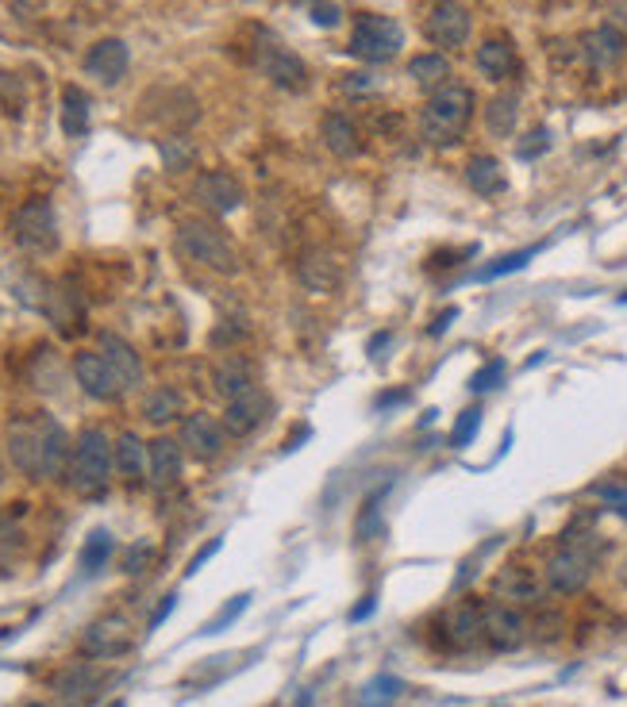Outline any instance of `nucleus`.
Returning <instances> with one entry per match:
<instances>
[{
  "mask_svg": "<svg viewBox=\"0 0 627 707\" xmlns=\"http://www.w3.org/2000/svg\"><path fill=\"white\" fill-rule=\"evenodd\" d=\"M70 454H74L70 435L51 415H27V419L8 423V458L24 477L58 481V477H66Z\"/></svg>",
  "mask_w": 627,
  "mask_h": 707,
  "instance_id": "nucleus-1",
  "label": "nucleus"
},
{
  "mask_svg": "<svg viewBox=\"0 0 627 707\" xmlns=\"http://www.w3.org/2000/svg\"><path fill=\"white\" fill-rule=\"evenodd\" d=\"M470 120H474V93L458 81H447L443 89H435L427 97L424 112H420V135L431 147H447V143L462 139Z\"/></svg>",
  "mask_w": 627,
  "mask_h": 707,
  "instance_id": "nucleus-2",
  "label": "nucleus"
},
{
  "mask_svg": "<svg viewBox=\"0 0 627 707\" xmlns=\"http://www.w3.org/2000/svg\"><path fill=\"white\" fill-rule=\"evenodd\" d=\"M597 558H601L597 535H566L562 546L547 561V585L554 592H562V596H574V592H581V588L589 585Z\"/></svg>",
  "mask_w": 627,
  "mask_h": 707,
  "instance_id": "nucleus-3",
  "label": "nucleus"
},
{
  "mask_svg": "<svg viewBox=\"0 0 627 707\" xmlns=\"http://www.w3.org/2000/svg\"><path fill=\"white\" fill-rule=\"evenodd\" d=\"M108 473H112L108 435L101 427H85L74 442V454H70V465H66V481L81 496H97L108 485Z\"/></svg>",
  "mask_w": 627,
  "mask_h": 707,
  "instance_id": "nucleus-4",
  "label": "nucleus"
},
{
  "mask_svg": "<svg viewBox=\"0 0 627 707\" xmlns=\"http://www.w3.org/2000/svg\"><path fill=\"white\" fill-rule=\"evenodd\" d=\"M177 250L189 258V262H201V266L216 269V273H239V254L235 246L227 243V235L220 227L204 220H185L177 227Z\"/></svg>",
  "mask_w": 627,
  "mask_h": 707,
  "instance_id": "nucleus-5",
  "label": "nucleus"
},
{
  "mask_svg": "<svg viewBox=\"0 0 627 707\" xmlns=\"http://www.w3.org/2000/svg\"><path fill=\"white\" fill-rule=\"evenodd\" d=\"M404 47V31L397 20L389 16H362L354 24L351 35V54L358 62H370V66H381V62H393Z\"/></svg>",
  "mask_w": 627,
  "mask_h": 707,
  "instance_id": "nucleus-6",
  "label": "nucleus"
},
{
  "mask_svg": "<svg viewBox=\"0 0 627 707\" xmlns=\"http://www.w3.org/2000/svg\"><path fill=\"white\" fill-rule=\"evenodd\" d=\"M12 239L24 246V250H35V254L54 250L58 246V220H54L51 200L35 196V200L20 204L16 216H12Z\"/></svg>",
  "mask_w": 627,
  "mask_h": 707,
  "instance_id": "nucleus-7",
  "label": "nucleus"
},
{
  "mask_svg": "<svg viewBox=\"0 0 627 707\" xmlns=\"http://www.w3.org/2000/svg\"><path fill=\"white\" fill-rule=\"evenodd\" d=\"M131 646H135V634H131V623H127L124 615H101L81 634V658L108 661L127 654Z\"/></svg>",
  "mask_w": 627,
  "mask_h": 707,
  "instance_id": "nucleus-8",
  "label": "nucleus"
},
{
  "mask_svg": "<svg viewBox=\"0 0 627 707\" xmlns=\"http://www.w3.org/2000/svg\"><path fill=\"white\" fill-rule=\"evenodd\" d=\"M470 12H466V4H458V0H435L431 8H427V20H424V35L435 43V47L443 50H454L462 47L466 39H470Z\"/></svg>",
  "mask_w": 627,
  "mask_h": 707,
  "instance_id": "nucleus-9",
  "label": "nucleus"
},
{
  "mask_svg": "<svg viewBox=\"0 0 627 707\" xmlns=\"http://www.w3.org/2000/svg\"><path fill=\"white\" fill-rule=\"evenodd\" d=\"M224 442H227V431L216 415L193 412L181 419V446H185L197 462H216V458L224 454Z\"/></svg>",
  "mask_w": 627,
  "mask_h": 707,
  "instance_id": "nucleus-10",
  "label": "nucleus"
},
{
  "mask_svg": "<svg viewBox=\"0 0 627 707\" xmlns=\"http://www.w3.org/2000/svg\"><path fill=\"white\" fill-rule=\"evenodd\" d=\"M481 638H485V604H477L474 596L451 604L443 615V642L451 650H474Z\"/></svg>",
  "mask_w": 627,
  "mask_h": 707,
  "instance_id": "nucleus-11",
  "label": "nucleus"
},
{
  "mask_svg": "<svg viewBox=\"0 0 627 707\" xmlns=\"http://www.w3.org/2000/svg\"><path fill=\"white\" fill-rule=\"evenodd\" d=\"M485 642L501 654H512L527 642V619L512 604H485Z\"/></svg>",
  "mask_w": 627,
  "mask_h": 707,
  "instance_id": "nucleus-12",
  "label": "nucleus"
},
{
  "mask_svg": "<svg viewBox=\"0 0 627 707\" xmlns=\"http://www.w3.org/2000/svg\"><path fill=\"white\" fill-rule=\"evenodd\" d=\"M74 377L93 400H120L127 392L120 373L104 362V354H93V350H81L74 358Z\"/></svg>",
  "mask_w": 627,
  "mask_h": 707,
  "instance_id": "nucleus-13",
  "label": "nucleus"
},
{
  "mask_svg": "<svg viewBox=\"0 0 627 707\" xmlns=\"http://www.w3.org/2000/svg\"><path fill=\"white\" fill-rule=\"evenodd\" d=\"M258 70L270 77L277 89H289V93H297V89L308 85V66H304L293 50H285L281 43H274V39L258 47Z\"/></svg>",
  "mask_w": 627,
  "mask_h": 707,
  "instance_id": "nucleus-14",
  "label": "nucleus"
},
{
  "mask_svg": "<svg viewBox=\"0 0 627 707\" xmlns=\"http://www.w3.org/2000/svg\"><path fill=\"white\" fill-rule=\"evenodd\" d=\"M193 196L201 200L208 212H216V216H227V212H235V208H243V185L224 170H208L197 177V185H193Z\"/></svg>",
  "mask_w": 627,
  "mask_h": 707,
  "instance_id": "nucleus-15",
  "label": "nucleus"
},
{
  "mask_svg": "<svg viewBox=\"0 0 627 707\" xmlns=\"http://www.w3.org/2000/svg\"><path fill=\"white\" fill-rule=\"evenodd\" d=\"M624 50H627L624 31H616L612 24L593 27V31H585V35H581V58H585V66H589L593 74L612 70V66L624 58Z\"/></svg>",
  "mask_w": 627,
  "mask_h": 707,
  "instance_id": "nucleus-16",
  "label": "nucleus"
},
{
  "mask_svg": "<svg viewBox=\"0 0 627 707\" xmlns=\"http://www.w3.org/2000/svg\"><path fill=\"white\" fill-rule=\"evenodd\" d=\"M297 281H301L308 293L316 296H327L339 289V281H343V266H339V258L335 254H327V250H304L301 262H297Z\"/></svg>",
  "mask_w": 627,
  "mask_h": 707,
  "instance_id": "nucleus-17",
  "label": "nucleus"
},
{
  "mask_svg": "<svg viewBox=\"0 0 627 707\" xmlns=\"http://www.w3.org/2000/svg\"><path fill=\"white\" fill-rule=\"evenodd\" d=\"M266 415H270V396L262 389L247 392V396H235V400H227V412H224V431L227 435H235V439H247L251 431H258L262 423H266Z\"/></svg>",
  "mask_w": 627,
  "mask_h": 707,
  "instance_id": "nucleus-18",
  "label": "nucleus"
},
{
  "mask_svg": "<svg viewBox=\"0 0 627 707\" xmlns=\"http://www.w3.org/2000/svg\"><path fill=\"white\" fill-rule=\"evenodd\" d=\"M127 66H131V54H127L124 39H101L85 54V74L97 77L101 85H120Z\"/></svg>",
  "mask_w": 627,
  "mask_h": 707,
  "instance_id": "nucleus-19",
  "label": "nucleus"
},
{
  "mask_svg": "<svg viewBox=\"0 0 627 707\" xmlns=\"http://www.w3.org/2000/svg\"><path fill=\"white\" fill-rule=\"evenodd\" d=\"M212 389L220 392L224 400L247 396V392L258 389V369H254V362L243 358V354H224V358L212 366Z\"/></svg>",
  "mask_w": 627,
  "mask_h": 707,
  "instance_id": "nucleus-20",
  "label": "nucleus"
},
{
  "mask_svg": "<svg viewBox=\"0 0 627 707\" xmlns=\"http://www.w3.org/2000/svg\"><path fill=\"white\" fill-rule=\"evenodd\" d=\"M51 688L58 692V700L66 707H85L97 696V688H101V673H97L89 661H74V665H66V669L54 677Z\"/></svg>",
  "mask_w": 627,
  "mask_h": 707,
  "instance_id": "nucleus-21",
  "label": "nucleus"
},
{
  "mask_svg": "<svg viewBox=\"0 0 627 707\" xmlns=\"http://www.w3.org/2000/svg\"><path fill=\"white\" fill-rule=\"evenodd\" d=\"M539 577L524 569V565H504L501 573L493 577V596L501 600V604H512V608H531V604H539Z\"/></svg>",
  "mask_w": 627,
  "mask_h": 707,
  "instance_id": "nucleus-22",
  "label": "nucleus"
},
{
  "mask_svg": "<svg viewBox=\"0 0 627 707\" xmlns=\"http://www.w3.org/2000/svg\"><path fill=\"white\" fill-rule=\"evenodd\" d=\"M101 354H104V362L120 373V381H124L127 389H135V385L143 381V362H139V354H135L131 342H124L120 335H112V331H104Z\"/></svg>",
  "mask_w": 627,
  "mask_h": 707,
  "instance_id": "nucleus-23",
  "label": "nucleus"
},
{
  "mask_svg": "<svg viewBox=\"0 0 627 707\" xmlns=\"http://www.w3.org/2000/svg\"><path fill=\"white\" fill-rule=\"evenodd\" d=\"M147 465H151V481L158 488L174 485L177 477H181V442L174 439H154L147 446Z\"/></svg>",
  "mask_w": 627,
  "mask_h": 707,
  "instance_id": "nucleus-24",
  "label": "nucleus"
},
{
  "mask_svg": "<svg viewBox=\"0 0 627 707\" xmlns=\"http://www.w3.org/2000/svg\"><path fill=\"white\" fill-rule=\"evenodd\" d=\"M320 135H324V147L331 150L335 158H354V154H358V127L351 123V116H343V112L324 116Z\"/></svg>",
  "mask_w": 627,
  "mask_h": 707,
  "instance_id": "nucleus-25",
  "label": "nucleus"
},
{
  "mask_svg": "<svg viewBox=\"0 0 627 707\" xmlns=\"http://www.w3.org/2000/svg\"><path fill=\"white\" fill-rule=\"evenodd\" d=\"M466 185L481 196H501L508 189V177H504L497 158L477 154V158H470V166H466Z\"/></svg>",
  "mask_w": 627,
  "mask_h": 707,
  "instance_id": "nucleus-26",
  "label": "nucleus"
},
{
  "mask_svg": "<svg viewBox=\"0 0 627 707\" xmlns=\"http://www.w3.org/2000/svg\"><path fill=\"white\" fill-rule=\"evenodd\" d=\"M477 70L489 77V81L512 77V70H516V50H512V43H504V39H485V43L477 47Z\"/></svg>",
  "mask_w": 627,
  "mask_h": 707,
  "instance_id": "nucleus-27",
  "label": "nucleus"
},
{
  "mask_svg": "<svg viewBox=\"0 0 627 707\" xmlns=\"http://www.w3.org/2000/svg\"><path fill=\"white\" fill-rule=\"evenodd\" d=\"M408 77H412L424 93H435V89H443V85L451 81V62H447L443 54H416V58L408 62Z\"/></svg>",
  "mask_w": 627,
  "mask_h": 707,
  "instance_id": "nucleus-28",
  "label": "nucleus"
},
{
  "mask_svg": "<svg viewBox=\"0 0 627 707\" xmlns=\"http://www.w3.org/2000/svg\"><path fill=\"white\" fill-rule=\"evenodd\" d=\"M181 412H185V400H181V392L170 389V385H158V389H151L147 400H143V415H147V423H154V427L174 423Z\"/></svg>",
  "mask_w": 627,
  "mask_h": 707,
  "instance_id": "nucleus-29",
  "label": "nucleus"
},
{
  "mask_svg": "<svg viewBox=\"0 0 627 707\" xmlns=\"http://www.w3.org/2000/svg\"><path fill=\"white\" fill-rule=\"evenodd\" d=\"M404 696V681L401 677H389V673H377L362 684L358 692V707H393Z\"/></svg>",
  "mask_w": 627,
  "mask_h": 707,
  "instance_id": "nucleus-30",
  "label": "nucleus"
},
{
  "mask_svg": "<svg viewBox=\"0 0 627 707\" xmlns=\"http://www.w3.org/2000/svg\"><path fill=\"white\" fill-rule=\"evenodd\" d=\"M62 131L74 135V139L89 131V97H85L77 85H66V89H62Z\"/></svg>",
  "mask_w": 627,
  "mask_h": 707,
  "instance_id": "nucleus-31",
  "label": "nucleus"
},
{
  "mask_svg": "<svg viewBox=\"0 0 627 707\" xmlns=\"http://www.w3.org/2000/svg\"><path fill=\"white\" fill-rule=\"evenodd\" d=\"M112 550H116V538L108 535L104 527H97L93 535L85 538V546H81V573L85 577H97L104 565H108V558H112Z\"/></svg>",
  "mask_w": 627,
  "mask_h": 707,
  "instance_id": "nucleus-32",
  "label": "nucleus"
},
{
  "mask_svg": "<svg viewBox=\"0 0 627 707\" xmlns=\"http://www.w3.org/2000/svg\"><path fill=\"white\" fill-rule=\"evenodd\" d=\"M516 120H520V100L512 97V93H501V97L489 100L485 123H489V131H493L497 139H508V135L516 131Z\"/></svg>",
  "mask_w": 627,
  "mask_h": 707,
  "instance_id": "nucleus-33",
  "label": "nucleus"
},
{
  "mask_svg": "<svg viewBox=\"0 0 627 707\" xmlns=\"http://www.w3.org/2000/svg\"><path fill=\"white\" fill-rule=\"evenodd\" d=\"M143 465H147V446L143 439L135 435V431H124L120 442H116V469L131 477V481H139L143 477Z\"/></svg>",
  "mask_w": 627,
  "mask_h": 707,
  "instance_id": "nucleus-34",
  "label": "nucleus"
},
{
  "mask_svg": "<svg viewBox=\"0 0 627 707\" xmlns=\"http://www.w3.org/2000/svg\"><path fill=\"white\" fill-rule=\"evenodd\" d=\"M158 154H162V162H166L170 173L193 170V162H197V147H193V139H185V135H166V139L158 143Z\"/></svg>",
  "mask_w": 627,
  "mask_h": 707,
  "instance_id": "nucleus-35",
  "label": "nucleus"
},
{
  "mask_svg": "<svg viewBox=\"0 0 627 707\" xmlns=\"http://www.w3.org/2000/svg\"><path fill=\"white\" fill-rule=\"evenodd\" d=\"M381 496H385V488L374 492V496L362 504L358 519H354V538H358V542H377L381 531H385V519H381Z\"/></svg>",
  "mask_w": 627,
  "mask_h": 707,
  "instance_id": "nucleus-36",
  "label": "nucleus"
},
{
  "mask_svg": "<svg viewBox=\"0 0 627 707\" xmlns=\"http://www.w3.org/2000/svg\"><path fill=\"white\" fill-rule=\"evenodd\" d=\"M247 608H251V592H239V596H231L224 608H220L216 615H212V619H208V623H204L201 634H224L227 627H231V623H235V619H239V615H243Z\"/></svg>",
  "mask_w": 627,
  "mask_h": 707,
  "instance_id": "nucleus-37",
  "label": "nucleus"
},
{
  "mask_svg": "<svg viewBox=\"0 0 627 707\" xmlns=\"http://www.w3.org/2000/svg\"><path fill=\"white\" fill-rule=\"evenodd\" d=\"M597 500H601L604 508H612L616 515H624L627 519V477H612V481H597V485L589 488Z\"/></svg>",
  "mask_w": 627,
  "mask_h": 707,
  "instance_id": "nucleus-38",
  "label": "nucleus"
},
{
  "mask_svg": "<svg viewBox=\"0 0 627 707\" xmlns=\"http://www.w3.org/2000/svg\"><path fill=\"white\" fill-rule=\"evenodd\" d=\"M531 254H535V250H516V254H504V258H497L493 266L477 269L474 277L477 281H493V277H504V273H516V269H524L527 262H531Z\"/></svg>",
  "mask_w": 627,
  "mask_h": 707,
  "instance_id": "nucleus-39",
  "label": "nucleus"
},
{
  "mask_svg": "<svg viewBox=\"0 0 627 707\" xmlns=\"http://www.w3.org/2000/svg\"><path fill=\"white\" fill-rule=\"evenodd\" d=\"M0 108L8 116H20L24 112V81L16 74H0Z\"/></svg>",
  "mask_w": 627,
  "mask_h": 707,
  "instance_id": "nucleus-40",
  "label": "nucleus"
},
{
  "mask_svg": "<svg viewBox=\"0 0 627 707\" xmlns=\"http://www.w3.org/2000/svg\"><path fill=\"white\" fill-rule=\"evenodd\" d=\"M477 427H481V408H466V412L458 415V423H454V431H451V446H470L474 442V435H477Z\"/></svg>",
  "mask_w": 627,
  "mask_h": 707,
  "instance_id": "nucleus-41",
  "label": "nucleus"
},
{
  "mask_svg": "<svg viewBox=\"0 0 627 707\" xmlns=\"http://www.w3.org/2000/svg\"><path fill=\"white\" fill-rule=\"evenodd\" d=\"M154 561V546L151 542H139V546H131L124 554V573L127 577H139V573H147Z\"/></svg>",
  "mask_w": 627,
  "mask_h": 707,
  "instance_id": "nucleus-42",
  "label": "nucleus"
},
{
  "mask_svg": "<svg viewBox=\"0 0 627 707\" xmlns=\"http://www.w3.org/2000/svg\"><path fill=\"white\" fill-rule=\"evenodd\" d=\"M547 147H551V131H547V127H535V131L527 135L524 143L516 147V154L531 162V158H539V154H543V150H547Z\"/></svg>",
  "mask_w": 627,
  "mask_h": 707,
  "instance_id": "nucleus-43",
  "label": "nucleus"
},
{
  "mask_svg": "<svg viewBox=\"0 0 627 707\" xmlns=\"http://www.w3.org/2000/svg\"><path fill=\"white\" fill-rule=\"evenodd\" d=\"M501 377H504V362L497 358V362H489L485 369H477L474 373V381H470V389L474 392H489V389H497L501 385Z\"/></svg>",
  "mask_w": 627,
  "mask_h": 707,
  "instance_id": "nucleus-44",
  "label": "nucleus"
},
{
  "mask_svg": "<svg viewBox=\"0 0 627 707\" xmlns=\"http://www.w3.org/2000/svg\"><path fill=\"white\" fill-rule=\"evenodd\" d=\"M339 20H343L339 4H331V0H312V24L316 27H339Z\"/></svg>",
  "mask_w": 627,
  "mask_h": 707,
  "instance_id": "nucleus-45",
  "label": "nucleus"
},
{
  "mask_svg": "<svg viewBox=\"0 0 627 707\" xmlns=\"http://www.w3.org/2000/svg\"><path fill=\"white\" fill-rule=\"evenodd\" d=\"M339 89L347 93V97H370L377 89V81L370 74H347L343 81H339Z\"/></svg>",
  "mask_w": 627,
  "mask_h": 707,
  "instance_id": "nucleus-46",
  "label": "nucleus"
},
{
  "mask_svg": "<svg viewBox=\"0 0 627 707\" xmlns=\"http://www.w3.org/2000/svg\"><path fill=\"white\" fill-rule=\"evenodd\" d=\"M220 546H224V538H208V546H201V550L189 558V565H185V577H197L204 565H208V558H216V554H220Z\"/></svg>",
  "mask_w": 627,
  "mask_h": 707,
  "instance_id": "nucleus-47",
  "label": "nucleus"
},
{
  "mask_svg": "<svg viewBox=\"0 0 627 707\" xmlns=\"http://www.w3.org/2000/svg\"><path fill=\"white\" fill-rule=\"evenodd\" d=\"M174 608H177V592H170V596H162V604H158V611L151 615V623H147V634H154L170 615H174Z\"/></svg>",
  "mask_w": 627,
  "mask_h": 707,
  "instance_id": "nucleus-48",
  "label": "nucleus"
},
{
  "mask_svg": "<svg viewBox=\"0 0 627 707\" xmlns=\"http://www.w3.org/2000/svg\"><path fill=\"white\" fill-rule=\"evenodd\" d=\"M374 611H377V596H374V592H370V596H362V604H354L351 615H347V619H351V623H362V619H370Z\"/></svg>",
  "mask_w": 627,
  "mask_h": 707,
  "instance_id": "nucleus-49",
  "label": "nucleus"
},
{
  "mask_svg": "<svg viewBox=\"0 0 627 707\" xmlns=\"http://www.w3.org/2000/svg\"><path fill=\"white\" fill-rule=\"evenodd\" d=\"M454 319H458V308H447L443 316H439V319H435V323H431V335H443V331L451 327Z\"/></svg>",
  "mask_w": 627,
  "mask_h": 707,
  "instance_id": "nucleus-50",
  "label": "nucleus"
},
{
  "mask_svg": "<svg viewBox=\"0 0 627 707\" xmlns=\"http://www.w3.org/2000/svg\"><path fill=\"white\" fill-rule=\"evenodd\" d=\"M404 400H408V392H381L374 408H389V404H404Z\"/></svg>",
  "mask_w": 627,
  "mask_h": 707,
  "instance_id": "nucleus-51",
  "label": "nucleus"
},
{
  "mask_svg": "<svg viewBox=\"0 0 627 707\" xmlns=\"http://www.w3.org/2000/svg\"><path fill=\"white\" fill-rule=\"evenodd\" d=\"M385 342H389V331H381V335H377V339L370 342V354H374V358H377V350H381V346H385Z\"/></svg>",
  "mask_w": 627,
  "mask_h": 707,
  "instance_id": "nucleus-52",
  "label": "nucleus"
},
{
  "mask_svg": "<svg viewBox=\"0 0 627 707\" xmlns=\"http://www.w3.org/2000/svg\"><path fill=\"white\" fill-rule=\"evenodd\" d=\"M620 585H624V588H627V558H624V561H620Z\"/></svg>",
  "mask_w": 627,
  "mask_h": 707,
  "instance_id": "nucleus-53",
  "label": "nucleus"
},
{
  "mask_svg": "<svg viewBox=\"0 0 627 707\" xmlns=\"http://www.w3.org/2000/svg\"><path fill=\"white\" fill-rule=\"evenodd\" d=\"M0 481H4V458H0Z\"/></svg>",
  "mask_w": 627,
  "mask_h": 707,
  "instance_id": "nucleus-54",
  "label": "nucleus"
},
{
  "mask_svg": "<svg viewBox=\"0 0 627 707\" xmlns=\"http://www.w3.org/2000/svg\"><path fill=\"white\" fill-rule=\"evenodd\" d=\"M108 707H127V704H124V700H116V704H108Z\"/></svg>",
  "mask_w": 627,
  "mask_h": 707,
  "instance_id": "nucleus-55",
  "label": "nucleus"
},
{
  "mask_svg": "<svg viewBox=\"0 0 627 707\" xmlns=\"http://www.w3.org/2000/svg\"><path fill=\"white\" fill-rule=\"evenodd\" d=\"M27 707H51V704H27Z\"/></svg>",
  "mask_w": 627,
  "mask_h": 707,
  "instance_id": "nucleus-56",
  "label": "nucleus"
},
{
  "mask_svg": "<svg viewBox=\"0 0 627 707\" xmlns=\"http://www.w3.org/2000/svg\"><path fill=\"white\" fill-rule=\"evenodd\" d=\"M620 304H627V296H620Z\"/></svg>",
  "mask_w": 627,
  "mask_h": 707,
  "instance_id": "nucleus-57",
  "label": "nucleus"
}]
</instances>
